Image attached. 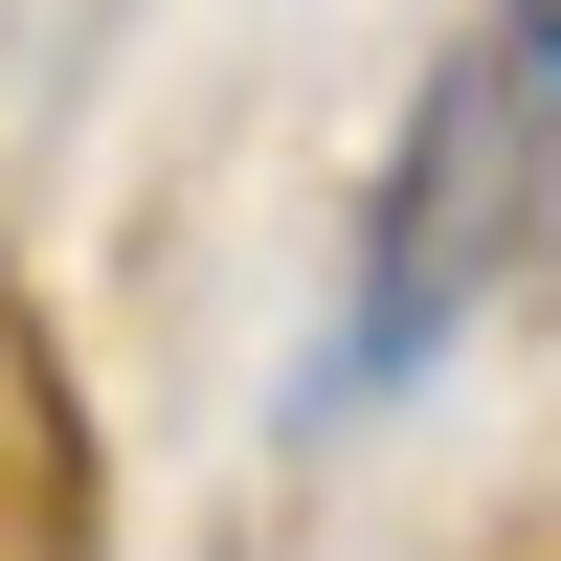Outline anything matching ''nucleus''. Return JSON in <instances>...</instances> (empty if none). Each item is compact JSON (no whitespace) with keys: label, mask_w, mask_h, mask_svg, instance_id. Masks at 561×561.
<instances>
[{"label":"nucleus","mask_w":561,"mask_h":561,"mask_svg":"<svg viewBox=\"0 0 561 561\" xmlns=\"http://www.w3.org/2000/svg\"><path fill=\"white\" fill-rule=\"evenodd\" d=\"M539 113H561V68L539 45H472V68L404 113V158H382V225H359V314H337V382H404V359L472 314V270H494V225H517V180H539Z\"/></svg>","instance_id":"f257e3e1"},{"label":"nucleus","mask_w":561,"mask_h":561,"mask_svg":"<svg viewBox=\"0 0 561 561\" xmlns=\"http://www.w3.org/2000/svg\"><path fill=\"white\" fill-rule=\"evenodd\" d=\"M494 45H539V68H561V0H494Z\"/></svg>","instance_id":"f03ea898"}]
</instances>
